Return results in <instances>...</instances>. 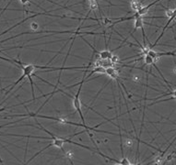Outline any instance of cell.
I'll return each mask as SVG.
<instances>
[{"label": "cell", "instance_id": "6da1fadb", "mask_svg": "<svg viewBox=\"0 0 176 165\" xmlns=\"http://www.w3.org/2000/svg\"><path fill=\"white\" fill-rule=\"evenodd\" d=\"M140 29L143 32V44H146V35H145V30H144V17L142 16H137L136 18H135V24H134V30H133V32L136 31V30Z\"/></svg>", "mask_w": 176, "mask_h": 165}, {"label": "cell", "instance_id": "7a4b0ae2", "mask_svg": "<svg viewBox=\"0 0 176 165\" xmlns=\"http://www.w3.org/2000/svg\"><path fill=\"white\" fill-rule=\"evenodd\" d=\"M106 74L111 77L112 80H117L119 79V71L115 66H110L106 68Z\"/></svg>", "mask_w": 176, "mask_h": 165}, {"label": "cell", "instance_id": "3957f363", "mask_svg": "<svg viewBox=\"0 0 176 165\" xmlns=\"http://www.w3.org/2000/svg\"><path fill=\"white\" fill-rule=\"evenodd\" d=\"M144 6L142 4V1H139V0H131L130 1V7L135 12L139 11Z\"/></svg>", "mask_w": 176, "mask_h": 165}, {"label": "cell", "instance_id": "277c9868", "mask_svg": "<svg viewBox=\"0 0 176 165\" xmlns=\"http://www.w3.org/2000/svg\"><path fill=\"white\" fill-rule=\"evenodd\" d=\"M97 56L100 59H112V56H114V53L109 50H100V52H98Z\"/></svg>", "mask_w": 176, "mask_h": 165}, {"label": "cell", "instance_id": "5b68a950", "mask_svg": "<svg viewBox=\"0 0 176 165\" xmlns=\"http://www.w3.org/2000/svg\"><path fill=\"white\" fill-rule=\"evenodd\" d=\"M143 60H144V63H145V65H153L155 64V61L154 59L151 57V56H149L148 54H146L143 56Z\"/></svg>", "mask_w": 176, "mask_h": 165}, {"label": "cell", "instance_id": "8992f818", "mask_svg": "<svg viewBox=\"0 0 176 165\" xmlns=\"http://www.w3.org/2000/svg\"><path fill=\"white\" fill-rule=\"evenodd\" d=\"M147 54H148L149 56H151V57L154 59L155 61H158L159 59H160V57H159V55H158V53L156 52V50H154L153 49H151V48H150V49L148 50V52Z\"/></svg>", "mask_w": 176, "mask_h": 165}, {"label": "cell", "instance_id": "52a82bcc", "mask_svg": "<svg viewBox=\"0 0 176 165\" xmlns=\"http://www.w3.org/2000/svg\"><path fill=\"white\" fill-rule=\"evenodd\" d=\"M31 30L33 31V32H37L38 31V30H39V28H40V26H39V24L37 23V22H35V21H32L31 23Z\"/></svg>", "mask_w": 176, "mask_h": 165}, {"label": "cell", "instance_id": "ba28073f", "mask_svg": "<svg viewBox=\"0 0 176 165\" xmlns=\"http://www.w3.org/2000/svg\"><path fill=\"white\" fill-rule=\"evenodd\" d=\"M174 14V8H167L165 10V17L170 18L171 17H172Z\"/></svg>", "mask_w": 176, "mask_h": 165}, {"label": "cell", "instance_id": "9c48e42d", "mask_svg": "<svg viewBox=\"0 0 176 165\" xmlns=\"http://www.w3.org/2000/svg\"><path fill=\"white\" fill-rule=\"evenodd\" d=\"M98 7H99V4L97 3V1L95 0V1H91V2H90V10L91 11H94V10H96V9H98Z\"/></svg>", "mask_w": 176, "mask_h": 165}, {"label": "cell", "instance_id": "30bf717a", "mask_svg": "<svg viewBox=\"0 0 176 165\" xmlns=\"http://www.w3.org/2000/svg\"><path fill=\"white\" fill-rule=\"evenodd\" d=\"M120 164H122V165H132V162H130V161L127 157L123 156L122 160L120 161Z\"/></svg>", "mask_w": 176, "mask_h": 165}, {"label": "cell", "instance_id": "8fae6325", "mask_svg": "<svg viewBox=\"0 0 176 165\" xmlns=\"http://www.w3.org/2000/svg\"><path fill=\"white\" fill-rule=\"evenodd\" d=\"M133 145H134V141H133V139H131V138H127L125 139V141H124V146L125 147H127V148H131V147H133Z\"/></svg>", "mask_w": 176, "mask_h": 165}, {"label": "cell", "instance_id": "7c38bea8", "mask_svg": "<svg viewBox=\"0 0 176 165\" xmlns=\"http://www.w3.org/2000/svg\"><path fill=\"white\" fill-rule=\"evenodd\" d=\"M141 77H140V75H133V77H132V81L134 82V83H139L140 81H141Z\"/></svg>", "mask_w": 176, "mask_h": 165}, {"label": "cell", "instance_id": "4fadbf2b", "mask_svg": "<svg viewBox=\"0 0 176 165\" xmlns=\"http://www.w3.org/2000/svg\"><path fill=\"white\" fill-rule=\"evenodd\" d=\"M19 1H20L21 5H23V6H26L28 3H31V0H19Z\"/></svg>", "mask_w": 176, "mask_h": 165}, {"label": "cell", "instance_id": "5bb4252c", "mask_svg": "<svg viewBox=\"0 0 176 165\" xmlns=\"http://www.w3.org/2000/svg\"><path fill=\"white\" fill-rule=\"evenodd\" d=\"M66 156H67V158H68V159H72L73 158V153L71 151H67L66 152Z\"/></svg>", "mask_w": 176, "mask_h": 165}, {"label": "cell", "instance_id": "9a60e30c", "mask_svg": "<svg viewBox=\"0 0 176 165\" xmlns=\"http://www.w3.org/2000/svg\"><path fill=\"white\" fill-rule=\"evenodd\" d=\"M172 73H173L174 74H176V66L172 69Z\"/></svg>", "mask_w": 176, "mask_h": 165}, {"label": "cell", "instance_id": "2e32d148", "mask_svg": "<svg viewBox=\"0 0 176 165\" xmlns=\"http://www.w3.org/2000/svg\"><path fill=\"white\" fill-rule=\"evenodd\" d=\"M88 1H90V2H91V1H95V0H88Z\"/></svg>", "mask_w": 176, "mask_h": 165}]
</instances>
